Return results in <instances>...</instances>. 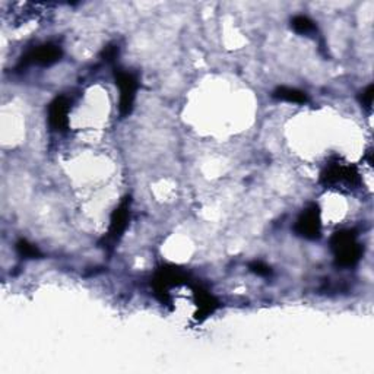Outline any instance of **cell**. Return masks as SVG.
I'll return each mask as SVG.
<instances>
[{"label": "cell", "instance_id": "cell-4", "mask_svg": "<svg viewBox=\"0 0 374 374\" xmlns=\"http://www.w3.org/2000/svg\"><path fill=\"white\" fill-rule=\"evenodd\" d=\"M358 174L354 167L347 164L332 162L322 174V182L326 186H354L357 183Z\"/></svg>", "mask_w": 374, "mask_h": 374}, {"label": "cell", "instance_id": "cell-2", "mask_svg": "<svg viewBox=\"0 0 374 374\" xmlns=\"http://www.w3.org/2000/svg\"><path fill=\"white\" fill-rule=\"evenodd\" d=\"M116 84L120 89V100H118V110H120L122 117H126L132 113L134 98H137L138 91V81L134 78V75L118 69L114 73Z\"/></svg>", "mask_w": 374, "mask_h": 374}, {"label": "cell", "instance_id": "cell-9", "mask_svg": "<svg viewBox=\"0 0 374 374\" xmlns=\"http://www.w3.org/2000/svg\"><path fill=\"white\" fill-rule=\"evenodd\" d=\"M291 25L294 31L298 34H311L316 31V25H314V22L309 17H304V15H297V17H294Z\"/></svg>", "mask_w": 374, "mask_h": 374}, {"label": "cell", "instance_id": "cell-10", "mask_svg": "<svg viewBox=\"0 0 374 374\" xmlns=\"http://www.w3.org/2000/svg\"><path fill=\"white\" fill-rule=\"evenodd\" d=\"M17 249H18L21 256H24V258H28V259L41 258V251L34 244L28 243L26 240H20L17 244Z\"/></svg>", "mask_w": 374, "mask_h": 374}, {"label": "cell", "instance_id": "cell-12", "mask_svg": "<svg viewBox=\"0 0 374 374\" xmlns=\"http://www.w3.org/2000/svg\"><path fill=\"white\" fill-rule=\"evenodd\" d=\"M373 85H368L366 91L363 93L361 95V104L366 107V109H371V104H373Z\"/></svg>", "mask_w": 374, "mask_h": 374}, {"label": "cell", "instance_id": "cell-5", "mask_svg": "<svg viewBox=\"0 0 374 374\" xmlns=\"http://www.w3.org/2000/svg\"><path fill=\"white\" fill-rule=\"evenodd\" d=\"M294 230L298 235L307 238V240H316V238H319L322 231L319 208L316 205H310L300 215V218H298Z\"/></svg>", "mask_w": 374, "mask_h": 374}, {"label": "cell", "instance_id": "cell-7", "mask_svg": "<svg viewBox=\"0 0 374 374\" xmlns=\"http://www.w3.org/2000/svg\"><path fill=\"white\" fill-rule=\"evenodd\" d=\"M49 123L53 130H65L69 125V100L57 97L49 106Z\"/></svg>", "mask_w": 374, "mask_h": 374}, {"label": "cell", "instance_id": "cell-11", "mask_svg": "<svg viewBox=\"0 0 374 374\" xmlns=\"http://www.w3.org/2000/svg\"><path fill=\"white\" fill-rule=\"evenodd\" d=\"M249 267H250V271H251V272H254V274L259 275V276H269V275L272 274L271 267H269L266 263H263V262H260V260H254V262H251V263L249 265Z\"/></svg>", "mask_w": 374, "mask_h": 374}, {"label": "cell", "instance_id": "cell-1", "mask_svg": "<svg viewBox=\"0 0 374 374\" xmlns=\"http://www.w3.org/2000/svg\"><path fill=\"white\" fill-rule=\"evenodd\" d=\"M331 246L335 254L336 265L342 267L354 266L361 258L363 249L358 244L355 234L350 230L335 233L331 240Z\"/></svg>", "mask_w": 374, "mask_h": 374}, {"label": "cell", "instance_id": "cell-3", "mask_svg": "<svg viewBox=\"0 0 374 374\" xmlns=\"http://www.w3.org/2000/svg\"><path fill=\"white\" fill-rule=\"evenodd\" d=\"M129 217H130V198H126L114 209V212L111 215L107 235L104 237V242H106L107 246H114L118 240H120V237L123 235L127 227Z\"/></svg>", "mask_w": 374, "mask_h": 374}, {"label": "cell", "instance_id": "cell-8", "mask_svg": "<svg viewBox=\"0 0 374 374\" xmlns=\"http://www.w3.org/2000/svg\"><path fill=\"white\" fill-rule=\"evenodd\" d=\"M274 98L287 101V102H294V104H304L309 101L306 93L300 91V89L290 88V86H278L274 91Z\"/></svg>", "mask_w": 374, "mask_h": 374}, {"label": "cell", "instance_id": "cell-6", "mask_svg": "<svg viewBox=\"0 0 374 374\" xmlns=\"http://www.w3.org/2000/svg\"><path fill=\"white\" fill-rule=\"evenodd\" d=\"M62 50L56 44H44V46L36 47L31 52H28L21 61V66L28 65H40V66H50L61 61Z\"/></svg>", "mask_w": 374, "mask_h": 374}, {"label": "cell", "instance_id": "cell-13", "mask_svg": "<svg viewBox=\"0 0 374 374\" xmlns=\"http://www.w3.org/2000/svg\"><path fill=\"white\" fill-rule=\"evenodd\" d=\"M104 54H106L107 61H113V59H114L116 54H117V49H116V47H107L106 50H104Z\"/></svg>", "mask_w": 374, "mask_h": 374}]
</instances>
